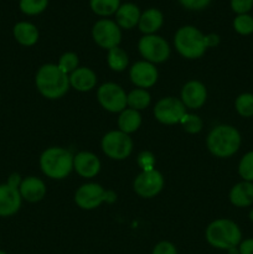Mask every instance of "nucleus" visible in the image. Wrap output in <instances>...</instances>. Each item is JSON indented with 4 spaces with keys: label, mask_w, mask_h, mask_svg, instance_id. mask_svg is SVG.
Wrapping results in <instances>:
<instances>
[{
    "label": "nucleus",
    "mask_w": 253,
    "mask_h": 254,
    "mask_svg": "<svg viewBox=\"0 0 253 254\" xmlns=\"http://www.w3.org/2000/svg\"><path fill=\"white\" fill-rule=\"evenodd\" d=\"M227 252H228V254H240V252H238V247L231 248V250H228Z\"/></svg>",
    "instance_id": "obj_40"
},
{
    "label": "nucleus",
    "mask_w": 253,
    "mask_h": 254,
    "mask_svg": "<svg viewBox=\"0 0 253 254\" xmlns=\"http://www.w3.org/2000/svg\"><path fill=\"white\" fill-rule=\"evenodd\" d=\"M107 64L114 72H123L129 64L128 54L121 47H114L108 50L107 54Z\"/></svg>",
    "instance_id": "obj_25"
},
{
    "label": "nucleus",
    "mask_w": 253,
    "mask_h": 254,
    "mask_svg": "<svg viewBox=\"0 0 253 254\" xmlns=\"http://www.w3.org/2000/svg\"><path fill=\"white\" fill-rule=\"evenodd\" d=\"M12 32H14L15 40L22 46H34L39 40V30L31 22H17Z\"/></svg>",
    "instance_id": "obj_21"
},
{
    "label": "nucleus",
    "mask_w": 253,
    "mask_h": 254,
    "mask_svg": "<svg viewBox=\"0 0 253 254\" xmlns=\"http://www.w3.org/2000/svg\"><path fill=\"white\" fill-rule=\"evenodd\" d=\"M206 145L208 151L216 158H230L240 149L241 134L232 126L221 124L211 129L206 138Z\"/></svg>",
    "instance_id": "obj_3"
},
{
    "label": "nucleus",
    "mask_w": 253,
    "mask_h": 254,
    "mask_svg": "<svg viewBox=\"0 0 253 254\" xmlns=\"http://www.w3.org/2000/svg\"><path fill=\"white\" fill-rule=\"evenodd\" d=\"M69 87L78 92H89L97 86L96 72L88 67H78L68 76Z\"/></svg>",
    "instance_id": "obj_18"
},
{
    "label": "nucleus",
    "mask_w": 253,
    "mask_h": 254,
    "mask_svg": "<svg viewBox=\"0 0 253 254\" xmlns=\"http://www.w3.org/2000/svg\"><path fill=\"white\" fill-rule=\"evenodd\" d=\"M181 127H183L184 130L189 134H197L202 130V127H203V122L202 119L200 118L196 114H190V113H186L184 116V118L181 119L180 122Z\"/></svg>",
    "instance_id": "obj_29"
},
{
    "label": "nucleus",
    "mask_w": 253,
    "mask_h": 254,
    "mask_svg": "<svg viewBox=\"0 0 253 254\" xmlns=\"http://www.w3.org/2000/svg\"><path fill=\"white\" fill-rule=\"evenodd\" d=\"M235 107L237 113L241 117L250 118L253 116V94L252 93H242L236 98Z\"/></svg>",
    "instance_id": "obj_27"
},
{
    "label": "nucleus",
    "mask_w": 253,
    "mask_h": 254,
    "mask_svg": "<svg viewBox=\"0 0 253 254\" xmlns=\"http://www.w3.org/2000/svg\"><path fill=\"white\" fill-rule=\"evenodd\" d=\"M74 155L61 146L47 148L40 156L41 171L52 180H63L73 170Z\"/></svg>",
    "instance_id": "obj_4"
},
{
    "label": "nucleus",
    "mask_w": 253,
    "mask_h": 254,
    "mask_svg": "<svg viewBox=\"0 0 253 254\" xmlns=\"http://www.w3.org/2000/svg\"><path fill=\"white\" fill-rule=\"evenodd\" d=\"M119 6V0H91V9L99 16L116 14Z\"/></svg>",
    "instance_id": "obj_26"
},
{
    "label": "nucleus",
    "mask_w": 253,
    "mask_h": 254,
    "mask_svg": "<svg viewBox=\"0 0 253 254\" xmlns=\"http://www.w3.org/2000/svg\"><path fill=\"white\" fill-rule=\"evenodd\" d=\"M186 114V107L176 97H164L154 106V117L156 121L165 126L180 123Z\"/></svg>",
    "instance_id": "obj_10"
},
{
    "label": "nucleus",
    "mask_w": 253,
    "mask_h": 254,
    "mask_svg": "<svg viewBox=\"0 0 253 254\" xmlns=\"http://www.w3.org/2000/svg\"><path fill=\"white\" fill-rule=\"evenodd\" d=\"M19 192L22 200L27 202H39L46 196L47 189L44 181L36 176H27L22 179L19 186Z\"/></svg>",
    "instance_id": "obj_17"
},
{
    "label": "nucleus",
    "mask_w": 253,
    "mask_h": 254,
    "mask_svg": "<svg viewBox=\"0 0 253 254\" xmlns=\"http://www.w3.org/2000/svg\"><path fill=\"white\" fill-rule=\"evenodd\" d=\"M0 254H6L5 252H2V251H0Z\"/></svg>",
    "instance_id": "obj_42"
},
{
    "label": "nucleus",
    "mask_w": 253,
    "mask_h": 254,
    "mask_svg": "<svg viewBox=\"0 0 253 254\" xmlns=\"http://www.w3.org/2000/svg\"><path fill=\"white\" fill-rule=\"evenodd\" d=\"M21 195L19 189L1 184L0 185V217H10L21 207Z\"/></svg>",
    "instance_id": "obj_16"
},
{
    "label": "nucleus",
    "mask_w": 253,
    "mask_h": 254,
    "mask_svg": "<svg viewBox=\"0 0 253 254\" xmlns=\"http://www.w3.org/2000/svg\"><path fill=\"white\" fill-rule=\"evenodd\" d=\"M92 37L94 42L102 49H114V47H118L122 41L121 27L112 20L102 19L93 25Z\"/></svg>",
    "instance_id": "obj_11"
},
{
    "label": "nucleus",
    "mask_w": 253,
    "mask_h": 254,
    "mask_svg": "<svg viewBox=\"0 0 253 254\" xmlns=\"http://www.w3.org/2000/svg\"><path fill=\"white\" fill-rule=\"evenodd\" d=\"M117 196L112 191H106L99 184L87 183L79 186L74 192V202L86 211L94 210L103 202H113Z\"/></svg>",
    "instance_id": "obj_6"
},
{
    "label": "nucleus",
    "mask_w": 253,
    "mask_h": 254,
    "mask_svg": "<svg viewBox=\"0 0 253 254\" xmlns=\"http://www.w3.org/2000/svg\"><path fill=\"white\" fill-rule=\"evenodd\" d=\"M97 99L103 109L109 113H121L126 108V93L119 84L107 82L97 89Z\"/></svg>",
    "instance_id": "obj_9"
},
{
    "label": "nucleus",
    "mask_w": 253,
    "mask_h": 254,
    "mask_svg": "<svg viewBox=\"0 0 253 254\" xmlns=\"http://www.w3.org/2000/svg\"><path fill=\"white\" fill-rule=\"evenodd\" d=\"M118 130L126 134H131L138 130L141 126L140 112L134 111L131 108H126L119 113L118 117Z\"/></svg>",
    "instance_id": "obj_23"
},
{
    "label": "nucleus",
    "mask_w": 253,
    "mask_h": 254,
    "mask_svg": "<svg viewBox=\"0 0 253 254\" xmlns=\"http://www.w3.org/2000/svg\"><path fill=\"white\" fill-rule=\"evenodd\" d=\"M49 5V0H20V10L26 15L41 14Z\"/></svg>",
    "instance_id": "obj_30"
},
{
    "label": "nucleus",
    "mask_w": 253,
    "mask_h": 254,
    "mask_svg": "<svg viewBox=\"0 0 253 254\" xmlns=\"http://www.w3.org/2000/svg\"><path fill=\"white\" fill-rule=\"evenodd\" d=\"M151 102V96L148 89L134 88L133 91L126 94V107L134 109V111H143L148 108Z\"/></svg>",
    "instance_id": "obj_24"
},
{
    "label": "nucleus",
    "mask_w": 253,
    "mask_h": 254,
    "mask_svg": "<svg viewBox=\"0 0 253 254\" xmlns=\"http://www.w3.org/2000/svg\"><path fill=\"white\" fill-rule=\"evenodd\" d=\"M174 45L176 51L188 60L200 59L207 50L205 35L193 26L180 27L174 37Z\"/></svg>",
    "instance_id": "obj_5"
},
{
    "label": "nucleus",
    "mask_w": 253,
    "mask_h": 254,
    "mask_svg": "<svg viewBox=\"0 0 253 254\" xmlns=\"http://www.w3.org/2000/svg\"><path fill=\"white\" fill-rule=\"evenodd\" d=\"M35 84L42 97L47 99H60L68 92V76L55 64H42L35 76Z\"/></svg>",
    "instance_id": "obj_1"
},
{
    "label": "nucleus",
    "mask_w": 253,
    "mask_h": 254,
    "mask_svg": "<svg viewBox=\"0 0 253 254\" xmlns=\"http://www.w3.org/2000/svg\"><path fill=\"white\" fill-rule=\"evenodd\" d=\"M129 78L136 88H151L158 82L159 72L155 64L148 61H138L129 69Z\"/></svg>",
    "instance_id": "obj_13"
},
{
    "label": "nucleus",
    "mask_w": 253,
    "mask_h": 254,
    "mask_svg": "<svg viewBox=\"0 0 253 254\" xmlns=\"http://www.w3.org/2000/svg\"><path fill=\"white\" fill-rule=\"evenodd\" d=\"M164 188V178L160 171L151 169L143 170L135 178L133 189L138 196L143 198H153L161 192Z\"/></svg>",
    "instance_id": "obj_12"
},
{
    "label": "nucleus",
    "mask_w": 253,
    "mask_h": 254,
    "mask_svg": "<svg viewBox=\"0 0 253 254\" xmlns=\"http://www.w3.org/2000/svg\"><path fill=\"white\" fill-rule=\"evenodd\" d=\"M230 201L236 207H248L253 203V183L242 181L231 189Z\"/></svg>",
    "instance_id": "obj_19"
},
{
    "label": "nucleus",
    "mask_w": 253,
    "mask_h": 254,
    "mask_svg": "<svg viewBox=\"0 0 253 254\" xmlns=\"http://www.w3.org/2000/svg\"><path fill=\"white\" fill-rule=\"evenodd\" d=\"M184 7L189 10H202L211 2V0H179Z\"/></svg>",
    "instance_id": "obj_36"
},
{
    "label": "nucleus",
    "mask_w": 253,
    "mask_h": 254,
    "mask_svg": "<svg viewBox=\"0 0 253 254\" xmlns=\"http://www.w3.org/2000/svg\"><path fill=\"white\" fill-rule=\"evenodd\" d=\"M140 11L136 5L128 2V4H123L119 6V9L116 12L117 25L122 29H133L134 26L139 24V19H140Z\"/></svg>",
    "instance_id": "obj_20"
},
{
    "label": "nucleus",
    "mask_w": 253,
    "mask_h": 254,
    "mask_svg": "<svg viewBox=\"0 0 253 254\" xmlns=\"http://www.w3.org/2000/svg\"><path fill=\"white\" fill-rule=\"evenodd\" d=\"M6 184H9V185L14 186V188L19 189L20 184H21V179H20L19 174H12V175H10L9 180H7Z\"/></svg>",
    "instance_id": "obj_39"
},
{
    "label": "nucleus",
    "mask_w": 253,
    "mask_h": 254,
    "mask_svg": "<svg viewBox=\"0 0 253 254\" xmlns=\"http://www.w3.org/2000/svg\"><path fill=\"white\" fill-rule=\"evenodd\" d=\"M233 27L241 35H250L253 32V17L248 14L238 15L233 20Z\"/></svg>",
    "instance_id": "obj_32"
},
{
    "label": "nucleus",
    "mask_w": 253,
    "mask_h": 254,
    "mask_svg": "<svg viewBox=\"0 0 253 254\" xmlns=\"http://www.w3.org/2000/svg\"><path fill=\"white\" fill-rule=\"evenodd\" d=\"M79 60L74 52H64L61 57H60L59 62H57V66L61 69L63 73H66L67 76L72 73L74 69L78 68Z\"/></svg>",
    "instance_id": "obj_28"
},
{
    "label": "nucleus",
    "mask_w": 253,
    "mask_h": 254,
    "mask_svg": "<svg viewBox=\"0 0 253 254\" xmlns=\"http://www.w3.org/2000/svg\"><path fill=\"white\" fill-rule=\"evenodd\" d=\"M206 99H207V89L202 82L192 79L184 84L180 93V101L186 108H201L206 103Z\"/></svg>",
    "instance_id": "obj_14"
},
{
    "label": "nucleus",
    "mask_w": 253,
    "mask_h": 254,
    "mask_svg": "<svg viewBox=\"0 0 253 254\" xmlns=\"http://www.w3.org/2000/svg\"><path fill=\"white\" fill-rule=\"evenodd\" d=\"M154 164H155V158L150 151H143V153L139 154L138 165L143 170H151V169H154Z\"/></svg>",
    "instance_id": "obj_35"
},
{
    "label": "nucleus",
    "mask_w": 253,
    "mask_h": 254,
    "mask_svg": "<svg viewBox=\"0 0 253 254\" xmlns=\"http://www.w3.org/2000/svg\"><path fill=\"white\" fill-rule=\"evenodd\" d=\"M139 54L150 64H163L170 57V46L168 41L158 35H144L138 42Z\"/></svg>",
    "instance_id": "obj_8"
},
{
    "label": "nucleus",
    "mask_w": 253,
    "mask_h": 254,
    "mask_svg": "<svg viewBox=\"0 0 253 254\" xmlns=\"http://www.w3.org/2000/svg\"><path fill=\"white\" fill-rule=\"evenodd\" d=\"M238 174L245 181L253 183V151H250L241 159L238 165Z\"/></svg>",
    "instance_id": "obj_31"
},
{
    "label": "nucleus",
    "mask_w": 253,
    "mask_h": 254,
    "mask_svg": "<svg viewBox=\"0 0 253 254\" xmlns=\"http://www.w3.org/2000/svg\"><path fill=\"white\" fill-rule=\"evenodd\" d=\"M253 6V0H231V7L238 15L247 14Z\"/></svg>",
    "instance_id": "obj_34"
},
{
    "label": "nucleus",
    "mask_w": 253,
    "mask_h": 254,
    "mask_svg": "<svg viewBox=\"0 0 253 254\" xmlns=\"http://www.w3.org/2000/svg\"><path fill=\"white\" fill-rule=\"evenodd\" d=\"M205 42L207 49L208 47H215L220 44V37L216 34H208L205 36Z\"/></svg>",
    "instance_id": "obj_38"
},
{
    "label": "nucleus",
    "mask_w": 253,
    "mask_h": 254,
    "mask_svg": "<svg viewBox=\"0 0 253 254\" xmlns=\"http://www.w3.org/2000/svg\"><path fill=\"white\" fill-rule=\"evenodd\" d=\"M206 242L216 250L228 251L240 246L242 242V232L237 223L227 218L212 221L206 227Z\"/></svg>",
    "instance_id": "obj_2"
},
{
    "label": "nucleus",
    "mask_w": 253,
    "mask_h": 254,
    "mask_svg": "<svg viewBox=\"0 0 253 254\" xmlns=\"http://www.w3.org/2000/svg\"><path fill=\"white\" fill-rule=\"evenodd\" d=\"M238 252L240 254H253V238L242 241L238 246Z\"/></svg>",
    "instance_id": "obj_37"
},
{
    "label": "nucleus",
    "mask_w": 253,
    "mask_h": 254,
    "mask_svg": "<svg viewBox=\"0 0 253 254\" xmlns=\"http://www.w3.org/2000/svg\"><path fill=\"white\" fill-rule=\"evenodd\" d=\"M250 218H251V220L253 221V210L251 211V213H250Z\"/></svg>",
    "instance_id": "obj_41"
},
{
    "label": "nucleus",
    "mask_w": 253,
    "mask_h": 254,
    "mask_svg": "<svg viewBox=\"0 0 253 254\" xmlns=\"http://www.w3.org/2000/svg\"><path fill=\"white\" fill-rule=\"evenodd\" d=\"M103 153L112 160H126L133 151V140L129 134L121 130H111L102 138Z\"/></svg>",
    "instance_id": "obj_7"
},
{
    "label": "nucleus",
    "mask_w": 253,
    "mask_h": 254,
    "mask_svg": "<svg viewBox=\"0 0 253 254\" xmlns=\"http://www.w3.org/2000/svg\"><path fill=\"white\" fill-rule=\"evenodd\" d=\"M101 160L91 151H79L73 158V170L83 179H93L101 171Z\"/></svg>",
    "instance_id": "obj_15"
},
{
    "label": "nucleus",
    "mask_w": 253,
    "mask_h": 254,
    "mask_svg": "<svg viewBox=\"0 0 253 254\" xmlns=\"http://www.w3.org/2000/svg\"><path fill=\"white\" fill-rule=\"evenodd\" d=\"M163 21V14L158 9H149L140 15L138 26L143 34L154 35L160 29Z\"/></svg>",
    "instance_id": "obj_22"
},
{
    "label": "nucleus",
    "mask_w": 253,
    "mask_h": 254,
    "mask_svg": "<svg viewBox=\"0 0 253 254\" xmlns=\"http://www.w3.org/2000/svg\"><path fill=\"white\" fill-rule=\"evenodd\" d=\"M151 254H179L175 245L169 241H161L154 246Z\"/></svg>",
    "instance_id": "obj_33"
}]
</instances>
